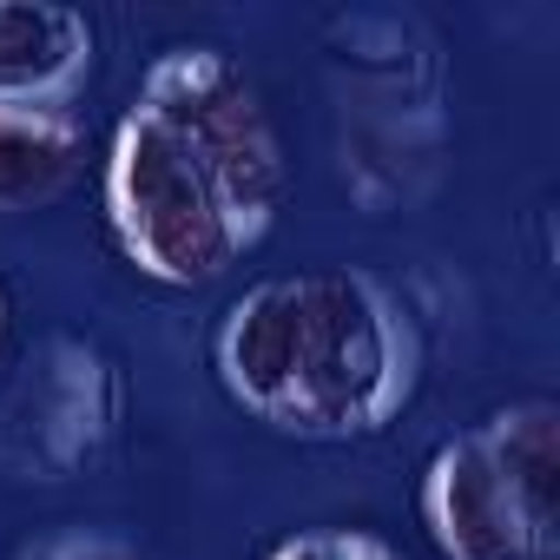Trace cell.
<instances>
[{"instance_id":"7a4b0ae2","label":"cell","mask_w":560,"mask_h":560,"mask_svg":"<svg viewBox=\"0 0 560 560\" xmlns=\"http://www.w3.org/2000/svg\"><path fill=\"white\" fill-rule=\"evenodd\" d=\"M211 376L277 435L370 442L422 389V330L376 270H277L244 284L211 324Z\"/></svg>"},{"instance_id":"9c48e42d","label":"cell","mask_w":560,"mask_h":560,"mask_svg":"<svg viewBox=\"0 0 560 560\" xmlns=\"http://www.w3.org/2000/svg\"><path fill=\"white\" fill-rule=\"evenodd\" d=\"M40 560H152L139 540H126V534H106V527H73V534H60V540H47L40 547Z\"/></svg>"},{"instance_id":"30bf717a","label":"cell","mask_w":560,"mask_h":560,"mask_svg":"<svg viewBox=\"0 0 560 560\" xmlns=\"http://www.w3.org/2000/svg\"><path fill=\"white\" fill-rule=\"evenodd\" d=\"M0 343H8V291H0Z\"/></svg>"},{"instance_id":"52a82bcc","label":"cell","mask_w":560,"mask_h":560,"mask_svg":"<svg viewBox=\"0 0 560 560\" xmlns=\"http://www.w3.org/2000/svg\"><path fill=\"white\" fill-rule=\"evenodd\" d=\"M86 165V126L73 106H0V218L47 211Z\"/></svg>"},{"instance_id":"8992f818","label":"cell","mask_w":560,"mask_h":560,"mask_svg":"<svg viewBox=\"0 0 560 560\" xmlns=\"http://www.w3.org/2000/svg\"><path fill=\"white\" fill-rule=\"evenodd\" d=\"M100 34L67 0H0V106H73Z\"/></svg>"},{"instance_id":"3957f363","label":"cell","mask_w":560,"mask_h":560,"mask_svg":"<svg viewBox=\"0 0 560 560\" xmlns=\"http://www.w3.org/2000/svg\"><path fill=\"white\" fill-rule=\"evenodd\" d=\"M422 527L442 560H560V409L501 402L422 468Z\"/></svg>"},{"instance_id":"6da1fadb","label":"cell","mask_w":560,"mask_h":560,"mask_svg":"<svg viewBox=\"0 0 560 560\" xmlns=\"http://www.w3.org/2000/svg\"><path fill=\"white\" fill-rule=\"evenodd\" d=\"M284 191V139L237 54L178 40L145 60L100 172L113 244L145 284H218L270 237Z\"/></svg>"},{"instance_id":"5b68a950","label":"cell","mask_w":560,"mask_h":560,"mask_svg":"<svg viewBox=\"0 0 560 560\" xmlns=\"http://www.w3.org/2000/svg\"><path fill=\"white\" fill-rule=\"evenodd\" d=\"M126 422V370L106 343L80 330L40 337L14 383L0 389V475L14 481H73L86 475Z\"/></svg>"},{"instance_id":"277c9868","label":"cell","mask_w":560,"mask_h":560,"mask_svg":"<svg viewBox=\"0 0 560 560\" xmlns=\"http://www.w3.org/2000/svg\"><path fill=\"white\" fill-rule=\"evenodd\" d=\"M337 73H350L343 93V178L370 198H409L402 165H435L442 145V54L435 40L402 14H357L337 21Z\"/></svg>"},{"instance_id":"ba28073f","label":"cell","mask_w":560,"mask_h":560,"mask_svg":"<svg viewBox=\"0 0 560 560\" xmlns=\"http://www.w3.org/2000/svg\"><path fill=\"white\" fill-rule=\"evenodd\" d=\"M264 560H409L389 534H376V527H304V534H291V540H277Z\"/></svg>"}]
</instances>
